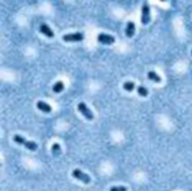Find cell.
<instances>
[{
	"label": "cell",
	"mask_w": 192,
	"mask_h": 191,
	"mask_svg": "<svg viewBox=\"0 0 192 191\" xmlns=\"http://www.w3.org/2000/svg\"><path fill=\"white\" fill-rule=\"evenodd\" d=\"M137 92H138V94L141 96V97H147V94H148V90L143 86H139L137 88Z\"/></svg>",
	"instance_id": "14"
},
{
	"label": "cell",
	"mask_w": 192,
	"mask_h": 191,
	"mask_svg": "<svg viewBox=\"0 0 192 191\" xmlns=\"http://www.w3.org/2000/svg\"><path fill=\"white\" fill-rule=\"evenodd\" d=\"M52 153H53V155H60L61 154V146H60V144L54 143L53 145H52Z\"/></svg>",
	"instance_id": "13"
},
{
	"label": "cell",
	"mask_w": 192,
	"mask_h": 191,
	"mask_svg": "<svg viewBox=\"0 0 192 191\" xmlns=\"http://www.w3.org/2000/svg\"><path fill=\"white\" fill-rule=\"evenodd\" d=\"M191 54H192V51H191Z\"/></svg>",
	"instance_id": "16"
},
{
	"label": "cell",
	"mask_w": 192,
	"mask_h": 191,
	"mask_svg": "<svg viewBox=\"0 0 192 191\" xmlns=\"http://www.w3.org/2000/svg\"><path fill=\"white\" fill-rule=\"evenodd\" d=\"M147 77H148L149 80L153 81V82H156V83H160V82H161L160 76H157V74H156L154 71H149V72L147 73Z\"/></svg>",
	"instance_id": "10"
},
{
	"label": "cell",
	"mask_w": 192,
	"mask_h": 191,
	"mask_svg": "<svg viewBox=\"0 0 192 191\" xmlns=\"http://www.w3.org/2000/svg\"><path fill=\"white\" fill-rule=\"evenodd\" d=\"M124 89H125L126 91L131 92L135 89V84H134V82H131V81H127V82L124 83Z\"/></svg>",
	"instance_id": "12"
},
{
	"label": "cell",
	"mask_w": 192,
	"mask_h": 191,
	"mask_svg": "<svg viewBox=\"0 0 192 191\" xmlns=\"http://www.w3.org/2000/svg\"><path fill=\"white\" fill-rule=\"evenodd\" d=\"M97 40H98V42H100L101 44H106V45H110V44H112L115 42V37H114V36L104 34V33L99 34Z\"/></svg>",
	"instance_id": "6"
},
{
	"label": "cell",
	"mask_w": 192,
	"mask_h": 191,
	"mask_svg": "<svg viewBox=\"0 0 192 191\" xmlns=\"http://www.w3.org/2000/svg\"><path fill=\"white\" fill-rule=\"evenodd\" d=\"M72 175H73V177H74L75 179H77V180H80L81 182L85 183V184H88V183H90V181H91L90 177H89L88 174H85V173H83L82 171H81V170H79V169L73 170Z\"/></svg>",
	"instance_id": "3"
},
{
	"label": "cell",
	"mask_w": 192,
	"mask_h": 191,
	"mask_svg": "<svg viewBox=\"0 0 192 191\" xmlns=\"http://www.w3.org/2000/svg\"><path fill=\"white\" fill-rule=\"evenodd\" d=\"M36 107L40 109V111H43V113H45V114H48V113H51L52 111V107L48 103H46V102L44 101H38L37 103H36Z\"/></svg>",
	"instance_id": "8"
},
{
	"label": "cell",
	"mask_w": 192,
	"mask_h": 191,
	"mask_svg": "<svg viewBox=\"0 0 192 191\" xmlns=\"http://www.w3.org/2000/svg\"><path fill=\"white\" fill-rule=\"evenodd\" d=\"M63 89H64V83L62 81H57V82L53 86V91L55 92V93H60V92L63 91Z\"/></svg>",
	"instance_id": "11"
},
{
	"label": "cell",
	"mask_w": 192,
	"mask_h": 191,
	"mask_svg": "<svg viewBox=\"0 0 192 191\" xmlns=\"http://www.w3.org/2000/svg\"><path fill=\"white\" fill-rule=\"evenodd\" d=\"M13 141L15 143L17 144H20V145H24L27 150H29V151H36L37 150V144L33 141H27L25 140L24 137H21L20 135H15L13 136Z\"/></svg>",
	"instance_id": "1"
},
{
	"label": "cell",
	"mask_w": 192,
	"mask_h": 191,
	"mask_svg": "<svg viewBox=\"0 0 192 191\" xmlns=\"http://www.w3.org/2000/svg\"><path fill=\"white\" fill-rule=\"evenodd\" d=\"M77 109H79V111H80L87 119H89V120H92V119H93V114H92V111L87 107V105H85L84 102H80V103L77 105Z\"/></svg>",
	"instance_id": "5"
},
{
	"label": "cell",
	"mask_w": 192,
	"mask_h": 191,
	"mask_svg": "<svg viewBox=\"0 0 192 191\" xmlns=\"http://www.w3.org/2000/svg\"><path fill=\"white\" fill-rule=\"evenodd\" d=\"M141 24L147 25L151 20V15H149V6L147 3H145L141 7Z\"/></svg>",
	"instance_id": "4"
},
{
	"label": "cell",
	"mask_w": 192,
	"mask_h": 191,
	"mask_svg": "<svg viewBox=\"0 0 192 191\" xmlns=\"http://www.w3.org/2000/svg\"><path fill=\"white\" fill-rule=\"evenodd\" d=\"M109 191H127V188L124 186H114L110 188Z\"/></svg>",
	"instance_id": "15"
},
{
	"label": "cell",
	"mask_w": 192,
	"mask_h": 191,
	"mask_svg": "<svg viewBox=\"0 0 192 191\" xmlns=\"http://www.w3.org/2000/svg\"><path fill=\"white\" fill-rule=\"evenodd\" d=\"M84 38L83 33L77 32V33H71V34H67L63 36L64 42H81Z\"/></svg>",
	"instance_id": "2"
},
{
	"label": "cell",
	"mask_w": 192,
	"mask_h": 191,
	"mask_svg": "<svg viewBox=\"0 0 192 191\" xmlns=\"http://www.w3.org/2000/svg\"><path fill=\"white\" fill-rule=\"evenodd\" d=\"M135 34V24L133 22H128L127 26H126V36L127 37H133Z\"/></svg>",
	"instance_id": "9"
},
{
	"label": "cell",
	"mask_w": 192,
	"mask_h": 191,
	"mask_svg": "<svg viewBox=\"0 0 192 191\" xmlns=\"http://www.w3.org/2000/svg\"><path fill=\"white\" fill-rule=\"evenodd\" d=\"M40 33H42V34H44V35L46 36V37H48V38H53L54 37L53 30L48 27L47 24H42V25H40Z\"/></svg>",
	"instance_id": "7"
}]
</instances>
